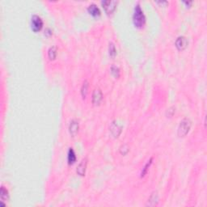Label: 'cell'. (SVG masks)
Segmentation results:
<instances>
[{
  "label": "cell",
  "mask_w": 207,
  "mask_h": 207,
  "mask_svg": "<svg viewBox=\"0 0 207 207\" xmlns=\"http://www.w3.org/2000/svg\"><path fill=\"white\" fill-rule=\"evenodd\" d=\"M42 27H43V21H42L41 18L37 15H32V19H31L32 30L35 32H37L41 30Z\"/></svg>",
  "instance_id": "obj_3"
},
{
  "label": "cell",
  "mask_w": 207,
  "mask_h": 207,
  "mask_svg": "<svg viewBox=\"0 0 207 207\" xmlns=\"http://www.w3.org/2000/svg\"><path fill=\"white\" fill-rule=\"evenodd\" d=\"M109 130L112 137L116 138H118L119 136H120V134H121V130H122V127H121V125H119L118 123L116 122V121H113L112 123H111V125H110Z\"/></svg>",
  "instance_id": "obj_5"
},
{
  "label": "cell",
  "mask_w": 207,
  "mask_h": 207,
  "mask_svg": "<svg viewBox=\"0 0 207 207\" xmlns=\"http://www.w3.org/2000/svg\"><path fill=\"white\" fill-rule=\"evenodd\" d=\"M152 161H153V158H151L150 160H148L147 164H145V166L143 167L142 172H141V177H144L146 176V174H147L149 170V168L151 167V164H152Z\"/></svg>",
  "instance_id": "obj_16"
},
{
  "label": "cell",
  "mask_w": 207,
  "mask_h": 207,
  "mask_svg": "<svg viewBox=\"0 0 207 207\" xmlns=\"http://www.w3.org/2000/svg\"><path fill=\"white\" fill-rule=\"evenodd\" d=\"M57 54L58 52H57L56 46H52L48 50V57L50 60H54L57 57Z\"/></svg>",
  "instance_id": "obj_14"
},
{
  "label": "cell",
  "mask_w": 207,
  "mask_h": 207,
  "mask_svg": "<svg viewBox=\"0 0 207 207\" xmlns=\"http://www.w3.org/2000/svg\"><path fill=\"white\" fill-rule=\"evenodd\" d=\"M101 5L103 6V8L104 9L105 12L107 13V15H112V13L114 12L116 10V5H117V2L116 1H102Z\"/></svg>",
  "instance_id": "obj_4"
},
{
  "label": "cell",
  "mask_w": 207,
  "mask_h": 207,
  "mask_svg": "<svg viewBox=\"0 0 207 207\" xmlns=\"http://www.w3.org/2000/svg\"><path fill=\"white\" fill-rule=\"evenodd\" d=\"M108 54L111 58H115L116 55V49L115 47V45L113 43H109V46H108Z\"/></svg>",
  "instance_id": "obj_17"
},
{
  "label": "cell",
  "mask_w": 207,
  "mask_h": 207,
  "mask_svg": "<svg viewBox=\"0 0 207 207\" xmlns=\"http://www.w3.org/2000/svg\"><path fill=\"white\" fill-rule=\"evenodd\" d=\"M184 3L187 5V6H189V5L192 4V2H184Z\"/></svg>",
  "instance_id": "obj_22"
},
{
  "label": "cell",
  "mask_w": 207,
  "mask_h": 207,
  "mask_svg": "<svg viewBox=\"0 0 207 207\" xmlns=\"http://www.w3.org/2000/svg\"><path fill=\"white\" fill-rule=\"evenodd\" d=\"M79 121L76 119H73L71 121L69 125V132L72 137H75L79 132Z\"/></svg>",
  "instance_id": "obj_8"
},
{
  "label": "cell",
  "mask_w": 207,
  "mask_h": 207,
  "mask_svg": "<svg viewBox=\"0 0 207 207\" xmlns=\"http://www.w3.org/2000/svg\"><path fill=\"white\" fill-rule=\"evenodd\" d=\"M111 74L115 79H118L120 77V69L116 66L111 67Z\"/></svg>",
  "instance_id": "obj_18"
},
{
  "label": "cell",
  "mask_w": 207,
  "mask_h": 207,
  "mask_svg": "<svg viewBox=\"0 0 207 207\" xmlns=\"http://www.w3.org/2000/svg\"><path fill=\"white\" fill-rule=\"evenodd\" d=\"M175 113V108L174 107H171V108H169L168 109V111H167V116H168V117L169 116V117H171V116H172V115Z\"/></svg>",
  "instance_id": "obj_20"
},
{
  "label": "cell",
  "mask_w": 207,
  "mask_h": 207,
  "mask_svg": "<svg viewBox=\"0 0 207 207\" xmlns=\"http://www.w3.org/2000/svg\"><path fill=\"white\" fill-rule=\"evenodd\" d=\"M52 33H53V32H52V31L50 30V28H47V29H46V30H45V36H47V37H50V36H51Z\"/></svg>",
  "instance_id": "obj_21"
},
{
  "label": "cell",
  "mask_w": 207,
  "mask_h": 207,
  "mask_svg": "<svg viewBox=\"0 0 207 207\" xmlns=\"http://www.w3.org/2000/svg\"><path fill=\"white\" fill-rule=\"evenodd\" d=\"M67 161L70 165L74 164L76 161V155L73 148H70L68 151V155H67Z\"/></svg>",
  "instance_id": "obj_12"
},
{
  "label": "cell",
  "mask_w": 207,
  "mask_h": 207,
  "mask_svg": "<svg viewBox=\"0 0 207 207\" xmlns=\"http://www.w3.org/2000/svg\"><path fill=\"white\" fill-rule=\"evenodd\" d=\"M88 87H89V83L88 81L85 80L82 85V87H81V95H82L83 98L85 99L87 95V91H88Z\"/></svg>",
  "instance_id": "obj_15"
},
{
  "label": "cell",
  "mask_w": 207,
  "mask_h": 207,
  "mask_svg": "<svg viewBox=\"0 0 207 207\" xmlns=\"http://www.w3.org/2000/svg\"><path fill=\"white\" fill-rule=\"evenodd\" d=\"M87 11L90 13V15H91L94 17H97V16L100 15V10L95 4L89 5L88 7H87Z\"/></svg>",
  "instance_id": "obj_10"
},
{
  "label": "cell",
  "mask_w": 207,
  "mask_h": 207,
  "mask_svg": "<svg viewBox=\"0 0 207 207\" xmlns=\"http://www.w3.org/2000/svg\"><path fill=\"white\" fill-rule=\"evenodd\" d=\"M175 45H176V47L177 48V50H180V51H182V50H185L186 47L188 46L187 38H186L185 37H184V36L178 37L177 40H176Z\"/></svg>",
  "instance_id": "obj_6"
},
{
  "label": "cell",
  "mask_w": 207,
  "mask_h": 207,
  "mask_svg": "<svg viewBox=\"0 0 207 207\" xmlns=\"http://www.w3.org/2000/svg\"><path fill=\"white\" fill-rule=\"evenodd\" d=\"M103 99V93L99 88L94 90L92 94V104L94 105H99Z\"/></svg>",
  "instance_id": "obj_7"
},
{
  "label": "cell",
  "mask_w": 207,
  "mask_h": 207,
  "mask_svg": "<svg viewBox=\"0 0 207 207\" xmlns=\"http://www.w3.org/2000/svg\"><path fill=\"white\" fill-rule=\"evenodd\" d=\"M158 201H159V196H158L157 192H153L151 194V196L147 201V205L153 206L157 204Z\"/></svg>",
  "instance_id": "obj_11"
},
{
  "label": "cell",
  "mask_w": 207,
  "mask_h": 207,
  "mask_svg": "<svg viewBox=\"0 0 207 207\" xmlns=\"http://www.w3.org/2000/svg\"><path fill=\"white\" fill-rule=\"evenodd\" d=\"M133 22L136 28H142L146 23V17H145L143 11L141 8L139 3L136 5L133 14Z\"/></svg>",
  "instance_id": "obj_1"
},
{
  "label": "cell",
  "mask_w": 207,
  "mask_h": 207,
  "mask_svg": "<svg viewBox=\"0 0 207 207\" xmlns=\"http://www.w3.org/2000/svg\"><path fill=\"white\" fill-rule=\"evenodd\" d=\"M0 197H1V202H4L9 199V194L7 189H5V187L2 186L0 190Z\"/></svg>",
  "instance_id": "obj_13"
},
{
  "label": "cell",
  "mask_w": 207,
  "mask_h": 207,
  "mask_svg": "<svg viewBox=\"0 0 207 207\" xmlns=\"http://www.w3.org/2000/svg\"><path fill=\"white\" fill-rule=\"evenodd\" d=\"M87 165V159H83L82 161L80 162V164L78 165L77 169H76V172L81 177H83L86 172Z\"/></svg>",
  "instance_id": "obj_9"
},
{
  "label": "cell",
  "mask_w": 207,
  "mask_h": 207,
  "mask_svg": "<svg viewBox=\"0 0 207 207\" xmlns=\"http://www.w3.org/2000/svg\"><path fill=\"white\" fill-rule=\"evenodd\" d=\"M192 126V121H190L189 118H184L182 121L180 122V125L178 126V130L177 134L179 137H185L187 135L189 132L190 129Z\"/></svg>",
  "instance_id": "obj_2"
},
{
  "label": "cell",
  "mask_w": 207,
  "mask_h": 207,
  "mask_svg": "<svg viewBox=\"0 0 207 207\" xmlns=\"http://www.w3.org/2000/svg\"><path fill=\"white\" fill-rule=\"evenodd\" d=\"M120 152L123 155H126L129 152V147H128L127 145H123V146H121V148H120Z\"/></svg>",
  "instance_id": "obj_19"
}]
</instances>
